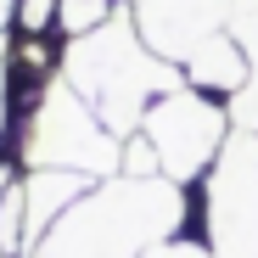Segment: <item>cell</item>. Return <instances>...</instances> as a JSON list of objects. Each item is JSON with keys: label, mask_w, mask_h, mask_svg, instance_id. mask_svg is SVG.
<instances>
[{"label": "cell", "mask_w": 258, "mask_h": 258, "mask_svg": "<svg viewBox=\"0 0 258 258\" xmlns=\"http://www.w3.org/2000/svg\"><path fill=\"white\" fill-rule=\"evenodd\" d=\"M185 185L112 174L96 180L62 219L28 247V258H146L157 241H174L185 225Z\"/></svg>", "instance_id": "1"}, {"label": "cell", "mask_w": 258, "mask_h": 258, "mask_svg": "<svg viewBox=\"0 0 258 258\" xmlns=\"http://www.w3.org/2000/svg\"><path fill=\"white\" fill-rule=\"evenodd\" d=\"M62 79L96 107V118L112 129L118 141L141 129V118L152 112L157 96H168V90L185 84V73L174 62H163L141 39L129 6H118L96 28L62 39Z\"/></svg>", "instance_id": "2"}, {"label": "cell", "mask_w": 258, "mask_h": 258, "mask_svg": "<svg viewBox=\"0 0 258 258\" xmlns=\"http://www.w3.org/2000/svg\"><path fill=\"white\" fill-rule=\"evenodd\" d=\"M17 157L23 168H73L84 180H112L123 163V141L56 73L45 84V96L34 101V112L17 123Z\"/></svg>", "instance_id": "3"}, {"label": "cell", "mask_w": 258, "mask_h": 258, "mask_svg": "<svg viewBox=\"0 0 258 258\" xmlns=\"http://www.w3.org/2000/svg\"><path fill=\"white\" fill-rule=\"evenodd\" d=\"M230 129H236V123H230V107H225L219 96L191 90V84L157 96L152 112L141 118V135H146L152 152H157L163 180H174V185H191V180L208 174L213 157L225 152Z\"/></svg>", "instance_id": "4"}, {"label": "cell", "mask_w": 258, "mask_h": 258, "mask_svg": "<svg viewBox=\"0 0 258 258\" xmlns=\"http://www.w3.org/2000/svg\"><path fill=\"white\" fill-rule=\"evenodd\" d=\"M202 247L213 258H258V135L230 129L202 174Z\"/></svg>", "instance_id": "5"}, {"label": "cell", "mask_w": 258, "mask_h": 258, "mask_svg": "<svg viewBox=\"0 0 258 258\" xmlns=\"http://www.w3.org/2000/svg\"><path fill=\"white\" fill-rule=\"evenodd\" d=\"M135 28L163 62H185L208 34L230 28V0H135Z\"/></svg>", "instance_id": "6"}, {"label": "cell", "mask_w": 258, "mask_h": 258, "mask_svg": "<svg viewBox=\"0 0 258 258\" xmlns=\"http://www.w3.org/2000/svg\"><path fill=\"white\" fill-rule=\"evenodd\" d=\"M180 73H185V84H191V90L230 101L241 84H247V73H252V56H247V45H241L230 28H219V34H208L202 45L180 62Z\"/></svg>", "instance_id": "7"}, {"label": "cell", "mask_w": 258, "mask_h": 258, "mask_svg": "<svg viewBox=\"0 0 258 258\" xmlns=\"http://www.w3.org/2000/svg\"><path fill=\"white\" fill-rule=\"evenodd\" d=\"M96 180H84V174H73V168H28L23 174V213H28V247L45 236L62 213L90 191Z\"/></svg>", "instance_id": "8"}, {"label": "cell", "mask_w": 258, "mask_h": 258, "mask_svg": "<svg viewBox=\"0 0 258 258\" xmlns=\"http://www.w3.org/2000/svg\"><path fill=\"white\" fill-rule=\"evenodd\" d=\"M230 34L247 45V56H258V0H230Z\"/></svg>", "instance_id": "9"}, {"label": "cell", "mask_w": 258, "mask_h": 258, "mask_svg": "<svg viewBox=\"0 0 258 258\" xmlns=\"http://www.w3.org/2000/svg\"><path fill=\"white\" fill-rule=\"evenodd\" d=\"M12 123V34L0 39V135Z\"/></svg>", "instance_id": "10"}, {"label": "cell", "mask_w": 258, "mask_h": 258, "mask_svg": "<svg viewBox=\"0 0 258 258\" xmlns=\"http://www.w3.org/2000/svg\"><path fill=\"white\" fill-rule=\"evenodd\" d=\"M146 258H213L202 241H185V236H174V241H157Z\"/></svg>", "instance_id": "11"}, {"label": "cell", "mask_w": 258, "mask_h": 258, "mask_svg": "<svg viewBox=\"0 0 258 258\" xmlns=\"http://www.w3.org/2000/svg\"><path fill=\"white\" fill-rule=\"evenodd\" d=\"M12 17H17V0H0V39L12 34Z\"/></svg>", "instance_id": "12"}, {"label": "cell", "mask_w": 258, "mask_h": 258, "mask_svg": "<svg viewBox=\"0 0 258 258\" xmlns=\"http://www.w3.org/2000/svg\"><path fill=\"white\" fill-rule=\"evenodd\" d=\"M6 185H12V168H6V163H0V197H6Z\"/></svg>", "instance_id": "13"}]
</instances>
